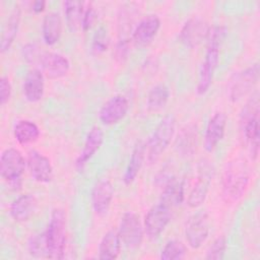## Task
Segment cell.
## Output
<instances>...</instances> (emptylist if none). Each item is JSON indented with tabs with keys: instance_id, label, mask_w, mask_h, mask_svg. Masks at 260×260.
<instances>
[{
	"instance_id": "6da1fadb",
	"label": "cell",
	"mask_w": 260,
	"mask_h": 260,
	"mask_svg": "<svg viewBox=\"0 0 260 260\" xmlns=\"http://www.w3.org/2000/svg\"><path fill=\"white\" fill-rule=\"evenodd\" d=\"M226 36V28L224 26H215L210 29L208 35V43L206 48V53L203 62L201 63L198 81H197V93L202 95L209 89L214 70L218 63L219 58V48L222 45Z\"/></svg>"
},
{
	"instance_id": "7a4b0ae2",
	"label": "cell",
	"mask_w": 260,
	"mask_h": 260,
	"mask_svg": "<svg viewBox=\"0 0 260 260\" xmlns=\"http://www.w3.org/2000/svg\"><path fill=\"white\" fill-rule=\"evenodd\" d=\"M259 115L260 101L256 91L248 100L240 116V130L252 159H256L259 154Z\"/></svg>"
},
{
	"instance_id": "3957f363",
	"label": "cell",
	"mask_w": 260,
	"mask_h": 260,
	"mask_svg": "<svg viewBox=\"0 0 260 260\" xmlns=\"http://www.w3.org/2000/svg\"><path fill=\"white\" fill-rule=\"evenodd\" d=\"M250 181V170L243 158L230 161L222 176V197L228 203L237 202L246 192Z\"/></svg>"
},
{
	"instance_id": "277c9868",
	"label": "cell",
	"mask_w": 260,
	"mask_h": 260,
	"mask_svg": "<svg viewBox=\"0 0 260 260\" xmlns=\"http://www.w3.org/2000/svg\"><path fill=\"white\" fill-rule=\"evenodd\" d=\"M176 132V119L167 115L153 130L145 144V158L148 164H154L170 145Z\"/></svg>"
},
{
	"instance_id": "5b68a950",
	"label": "cell",
	"mask_w": 260,
	"mask_h": 260,
	"mask_svg": "<svg viewBox=\"0 0 260 260\" xmlns=\"http://www.w3.org/2000/svg\"><path fill=\"white\" fill-rule=\"evenodd\" d=\"M50 258L62 259L66 244V214L63 209L55 208L46 229Z\"/></svg>"
},
{
	"instance_id": "8992f818",
	"label": "cell",
	"mask_w": 260,
	"mask_h": 260,
	"mask_svg": "<svg viewBox=\"0 0 260 260\" xmlns=\"http://www.w3.org/2000/svg\"><path fill=\"white\" fill-rule=\"evenodd\" d=\"M26 160L22 153L13 147L3 150L0 158L1 178L14 190L21 186V177L24 173Z\"/></svg>"
},
{
	"instance_id": "52a82bcc",
	"label": "cell",
	"mask_w": 260,
	"mask_h": 260,
	"mask_svg": "<svg viewBox=\"0 0 260 260\" xmlns=\"http://www.w3.org/2000/svg\"><path fill=\"white\" fill-rule=\"evenodd\" d=\"M185 238L192 249L200 248L209 235V218L204 210L193 213L185 224Z\"/></svg>"
},
{
	"instance_id": "ba28073f",
	"label": "cell",
	"mask_w": 260,
	"mask_h": 260,
	"mask_svg": "<svg viewBox=\"0 0 260 260\" xmlns=\"http://www.w3.org/2000/svg\"><path fill=\"white\" fill-rule=\"evenodd\" d=\"M121 241L129 249H137L140 247L144 229L139 216L134 212H126L121 217L119 231Z\"/></svg>"
},
{
	"instance_id": "9c48e42d",
	"label": "cell",
	"mask_w": 260,
	"mask_h": 260,
	"mask_svg": "<svg viewBox=\"0 0 260 260\" xmlns=\"http://www.w3.org/2000/svg\"><path fill=\"white\" fill-rule=\"evenodd\" d=\"M172 217L171 208L160 202L153 205L145 214L143 221L144 234L149 239H156L166 230Z\"/></svg>"
},
{
	"instance_id": "30bf717a",
	"label": "cell",
	"mask_w": 260,
	"mask_h": 260,
	"mask_svg": "<svg viewBox=\"0 0 260 260\" xmlns=\"http://www.w3.org/2000/svg\"><path fill=\"white\" fill-rule=\"evenodd\" d=\"M259 79V65L258 63L246 68L237 73L232 80L229 96L233 102H237L245 96L255 86Z\"/></svg>"
},
{
	"instance_id": "8fae6325",
	"label": "cell",
	"mask_w": 260,
	"mask_h": 260,
	"mask_svg": "<svg viewBox=\"0 0 260 260\" xmlns=\"http://www.w3.org/2000/svg\"><path fill=\"white\" fill-rule=\"evenodd\" d=\"M210 29L207 21L200 17H192L185 22L180 30L179 40L185 46L193 48L208 38Z\"/></svg>"
},
{
	"instance_id": "7c38bea8",
	"label": "cell",
	"mask_w": 260,
	"mask_h": 260,
	"mask_svg": "<svg viewBox=\"0 0 260 260\" xmlns=\"http://www.w3.org/2000/svg\"><path fill=\"white\" fill-rule=\"evenodd\" d=\"M129 110V102L125 95L117 94L108 100L99 112L100 121L107 126L121 121Z\"/></svg>"
},
{
	"instance_id": "4fadbf2b",
	"label": "cell",
	"mask_w": 260,
	"mask_h": 260,
	"mask_svg": "<svg viewBox=\"0 0 260 260\" xmlns=\"http://www.w3.org/2000/svg\"><path fill=\"white\" fill-rule=\"evenodd\" d=\"M42 72L50 79H57L65 76L70 69L69 60L62 54L55 52H43L39 64Z\"/></svg>"
},
{
	"instance_id": "5bb4252c",
	"label": "cell",
	"mask_w": 260,
	"mask_h": 260,
	"mask_svg": "<svg viewBox=\"0 0 260 260\" xmlns=\"http://www.w3.org/2000/svg\"><path fill=\"white\" fill-rule=\"evenodd\" d=\"M26 166L31 178L39 183H49L53 179V166L49 157L38 150L27 153Z\"/></svg>"
},
{
	"instance_id": "9a60e30c",
	"label": "cell",
	"mask_w": 260,
	"mask_h": 260,
	"mask_svg": "<svg viewBox=\"0 0 260 260\" xmlns=\"http://www.w3.org/2000/svg\"><path fill=\"white\" fill-rule=\"evenodd\" d=\"M114 197V188L108 179L99 180L92 188L91 204L93 211L99 216H105Z\"/></svg>"
},
{
	"instance_id": "2e32d148",
	"label": "cell",
	"mask_w": 260,
	"mask_h": 260,
	"mask_svg": "<svg viewBox=\"0 0 260 260\" xmlns=\"http://www.w3.org/2000/svg\"><path fill=\"white\" fill-rule=\"evenodd\" d=\"M226 115L223 112L215 113L208 121L204 134V149L208 152L212 151L215 146L223 138L226 127Z\"/></svg>"
},
{
	"instance_id": "e0dca14e",
	"label": "cell",
	"mask_w": 260,
	"mask_h": 260,
	"mask_svg": "<svg viewBox=\"0 0 260 260\" xmlns=\"http://www.w3.org/2000/svg\"><path fill=\"white\" fill-rule=\"evenodd\" d=\"M104 141V132L101 127L93 126L87 133L82 150L75 160V168L78 172H82L86 162L100 149Z\"/></svg>"
},
{
	"instance_id": "ac0fdd59",
	"label": "cell",
	"mask_w": 260,
	"mask_h": 260,
	"mask_svg": "<svg viewBox=\"0 0 260 260\" xmlns=\"http://www.w3.org/2000/svg\"><path fill=\"white\" fill-rule=\"evenodd\" d=\"M159 27V17L155 14H149L143 17L136 25L132 34V40L138 46H145L156 36Z\"/></svg>"
},
{
	"instance_id": "d6986e66",
	"label": "cell",
	"mask_w": 260,
	"mask_h": 260,
	"mask_svg": "<svg viewBox=\"0 0 260 260\" xmlns=\"http://www.w3.org/2000/svg\"><path fill=\"white\" fill-rule=\"evenodd\" d=\"M212 174L213 173L210 167L205 166L202 168V170H200V175L187 198V204L191 208H196L204 202L209 190L210 182L212 180Z\"/></svg>"
},
{
	"instance_id": "ffe728a7",
	"label": "cell",
	"mask_w": 260,
	"mask_h": 260,
	"mask_svg": "<svg viewBox=\"0 0 260 260\" xmlns=\"http://www.w3.org/2000/svg\"><path fill=\"white\" fill-rule=\"evenodd\" d=\"M38 200L32 194H22L18 196L10 205V215L18 222L27 221L36 212Z\"/></svg>"
},
{
	"instance_id": "44dd1931",
	"label": "cell",
	"mask_w": 260,
	"mask_h": 260,
	"mask_svg": "<svg viewBox=\"0 0 260 260\" xmlns=\"http://www.w3.org/2000/svg\"><path fill=\"white\" fill-rule=\"evenodd\" d=\"M23 94L25 99L30 103H36L42 100L45 90L44 73L34 68L29 70L23 81Z\"/></svg>"
},
{
	"instance_id": "7402d4cb",
	"label": "cell",
	"mask_w": 260,
	"mask_h": 260,
	"mask_svg": "<svg viewBox=\"0 0 260 260\" xmlns=\"http://www.w3.org/2000/svg\"><path fill=\"white\" fill-rule=\"evenodd\" d=\"M20 22V8L18 5H15L9 15L6 17L1 31V43L0 49L4 53L11 47L19 27Z\"/></svg>"
},
{
	"instance_id": "603a6c76",
	"label": "cell",
	"mask_w": 260,
	"mask_h": 260,
	"mask_svg": "<svg viewBox=\"0 0 260 260\" xmlns=\"http://www.w3.org/2000/svg\"><path fill=\"white\" fill-rule=\"evenodd\" d=\"M62 32V19L58 12L51 11L44 16L42 23V35L47 45L56 44Z\"/></svg>"
},
{
	"instance_id": "cb8c5ba5",
	"label": "cell",
	"mask_w": 260,
	"mask_h": 260,
	"mask_svg": "<svg viewBox=\"0 0 260 260\" xmlns=\"http://www.w3.org/2000/svg\"><path fill=\"white\" fill-rule=\"evenodd\" d=\"M121 238L117 231L107 232L99 245V258L103 260H113L118 258L121 252Z\"/></svg>"
},
{
	"instance_id": "d4e9b609",
	"label": "cell",
	"mask_w": 260,
	"mask_h": 260,
	"mask_svg": "<svg viewBox=\"0 0 260 260\" xmlns=\"http://www.w3.org/2000/svg\"><path fill=\"white\" fill-rule=\"evenodd\" d=\"M184 200V183L183 181L172 178L164 187L160 194V203L173 208L179 206Z\"/></svg>"
},
{
	"instance_id": "484cf974",
	"label": "cell",
	"mask_w": 260,
	"mask_h": 260,
	"mask_svg": "<svg viewBox=\"0 0 260 260\" xmlns=\"http://www.w3.org/2000/svg\"><path fill=\"white\" fill-rule=\"evenodd\" d=\"M145 158V144L142 141H139L135 144L127 168L125 170L123 181L126 185L131 184L137 177L140 172V169L143 165Z\"/></svg>"
},
{
	"instance_id": "4316f807",
	"label": "cell",
	"mask_w": 260,
	"mask_h": 260,
	"mask_svg": "<svg viewBox=\"0 0 260 260\" xmlns=\"http://www.w3.org/2000/svg\"><path fill=\"white\" fill-rule=\"evenodd\" d=\"M13 135L19 144H30L38 140L40 136V128L32 121L25 119L19 120L13 128Z\"/></svg>"
},
{
	"instance_id": "83f0119b",
	"label": "cell",
	"mask_w": 260,
	"mask_h": 260,
	"mask_svg": "<svg viewBox=\"0 0 260 260\" xmlns=\"http://www.w3.org/2000/svg\"><path fill=\"white\" fill-rule=\"evenodd\" d=\"M66 24L71 31L81 28L84 13V3L78 0H67L63 3Z\"/></svg>"
},
{
	"instance_id": "f1b7e54d",
	"label": "cell",
	"mask_w": 260,
	"mask_h": 260,
	"mask_svg": "<svg viewBox=\"0 0 260 260\" xmlns=\"http://www.w3.org/2000/svg\"><path fill=\"white\" fill-rule=\"evenodd\" d=\"M170 98V89L164 84L159 83L154 85L147 94V109L151 112H157L161 110L168 103Z\"/></svg>"
},
{
	"instance_id": "f546056e",
	"label": "cell",
	"mask_w": 260,
	"mask_h": 260,
	"mask_svg": "<svg viewBox=\"0 0 260 260\" xmlns=\"http://www.w3.org/2000/svg\"><path fill=\"white\" fill-rule=\"evenodd\" d=\"M28 250L30 255L36 258H50L46 231L39 233L30 238L28 243Z\"/></svg>"
},
{
	"instance_id": "4dcf8cb0",
	"label": "cell",
	"mask_w": 260,
	"mask_h": 260,
	"mask_svg": "<svg viewBox=\"0 0 260 260\" xmlns=\"http://www.w3.org/2000/svg\"><path fill=\"white\" fill-rule=\"evenodd\" d=\"M187 248L185 244L179 240L169 241L160 252L162 260H180L186 256Z\"/></svg>"
},
{
	"instance_id": "1f68e13d",
	"label": "cell",
	"mask_w": 260,
	"mask_h": 260,
	"mask_svg": "<svg viewBox=\"0 0 260 260\" xmlns=\"http://www.w3.org/2000/svg\"><path fill=\"white\" fill-rule=\"evenodd\" d=\"M110 46V37L108 34V30L101 26L99 27L92 38L91 42V51L95 55H100L104 52H106L109 49Z\"/></svg>"
},
{
	"instance_id": "d6a6232c",
	"label": "cell",
	"mask_w": 260,
	"mask_h": 260,
	"mask_svg": "<svg viewBox=\"0 0 260 260\" xmlns=\"http://www.w3.org/2000/svg\"><path fill=\"white\" fill-rule=\"evenodd\" d=\"M225 248H226L225 238L223 236L218 237L209 246L205 256L206 259H214V260L222 259L225 252Z\"/></svg>"
},
{
	"instance_id": "836d02e7",
	"label": "cell",
	"mask_w": 260,
	"mask_h": 260,
	"mask_svg": "<svg viewBox=\"0 0 260 260\" xmlns=\"http://www.w3.org/2000/svg\"><path fill=\"white\" fill-rule=\"evenodd\" d=\"M42 53L43 51L35 44H28L22 49L23 58L31 64H39Z\"/></svg>"
},
{
	"instance_id": "e575fe53",
	"label": "cell",
	"mask_w": 260,
	"mask_h": 260,
	"mask_svg": "<svg viewBox=\"0 0 260 260\" xmlns=\"http://www.w3.org/2000/svg\"><path fill=\"white\" fill-rule=\"evenodd\" d=\"M98 19V12L95 8L89 4L85 9L83 13V18H82V25L81 28L83 30H88L96 21Z\"/></svg>"
},
{
	"instance_id": "d590c367",
	"label": "cell",
	"mask_w": 260,
	"mask_h": 260,
	"mask_svg": "<svg viewBox=\"0 0 260 260\" xmlns=\"http://www.w3.org/2000/svg\"><path fill=\"white\" fill-rule=\"evenodd\" d=\"M11 84L7 77L2 76L0 79V103L2 106H4L11 96Z\"/></svg>"
},
{
	"instance_id": "8d00e7d4",
	"label": "cell",
	"mask_w": 260,
	"mask_h": 260,
	"mask_svg": "<svg viewBox=\"0 0 260 260\" xmlns=\"http://www.w3.org/2000/svg\"><path fill=\"white\" fill-rule=\"evenodd\" d=\"M45 5H46V2L43 1V0H42V1H35V2L32 3V5H31V9H32V11H35L36 13H39V12H41V11L44 10Z\"/></svg>"
}]
</instances>
